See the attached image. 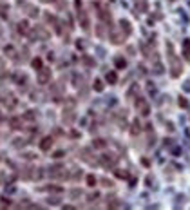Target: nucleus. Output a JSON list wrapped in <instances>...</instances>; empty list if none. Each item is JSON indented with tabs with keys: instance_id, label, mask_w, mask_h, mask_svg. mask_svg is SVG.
<instances>
[{
	"instance_id": "f257e3e1",
	"label": "nucleus",
	"mask_w": 190,
	"mask_h": 210,
	"mask_svg": "<svg viewBox=\"0 0 190 210\" xmlns=\"http://www.w3.org/2000/svg\"><path fill=\"white\" fill-rule=\"evenodd\" d=\"M167 54H169V62H170V76L172 78H179L181 74H183V63L174 54V51H172V42L170 40H167Z\"/></svg>"
},
{
	"instance_id": "f03ea898",
	"label": "nucleus",
	"mask_w": 190,
	"mask_h": 210,
	"mask_svg": "<svg viewBox=\"0 0 190 210\" xmlns=\"http://www.w3.org/2000/svg\"><path fill=\"white\" fill-rule=\"evenodd\" d=\"M51 78H53V73H51V69L49 67H42L40 71H38V84L40 85H45L51 82Z\"/></svg>"
},
{
	"instance_id": "7ed1b4c3",
	"label": "nucleus",
	"mask_w": 190,
	"mask_h": 210,
	"mask_svg": "<svg viewBox=\"0 0 190 210\" xmlns=\"http://www.w3.org/2000/svg\"><path fill=\"white\" fill-rule=\"evenodd\" d=\"M141 129H143V127H141V120H139V118H134V120H132V121H130V127H129V130H130V136H139V134H141Z\"/></svg>"
},
{
	"instance_id": "20e7f679",
	"label": "nucleus",
	"mask_w": 190,
	"mask_h": 210,
	"mask_svg": "<svg viewBox=\"0 0 190 210\" xmlns=\"http://www.w3.org/2000/svg\"><path fill=\"white\" fill-rule=\"evenodd\" d=\"M109 40H111V42L114 43V45H120V43H123L127 40V34L123 31H112L111 33V36H109Z\"/></svg>"
},
{
	"instance_id": "39448f33",
	"label": "nucleus",
	"mask_w": 190,
	"mask_h": 210,
	"mask_svg": "<svg viewBox=\"0 0 190 210\" xmlns=\"http://www.w3.org/2000/svg\"><path fill=\"white\" fill-rule=\"evenodd\" d=\"M62 120H63V123H65V125H71L74 120H76V112H74V109H63Z\"/></svg>"
},
{
	"instance_id": "423d86ee",
	"label": "nucleus",
	"mask_w": 190,
	"mask_h": 210,
	"mask_svg": "<svg viewBox=\"0 0 190 210\" xmlns=\"http://www.w3.org/2000/svg\"><path fill=\"white\" fill-rule=\"evenodd\" d=\"M53 145H54V138L53 136H43L42 139H40V150H43V152L51 150Z\"/></svg>"
},
{
	"instance_id": "0eeeda50",
	"label": "nucleus",
	"mask_w": 190,
	"mask_h": 210,
	"mask_svg": "<svg viewBox=\"0 0 190 210\" xmlns=\"http://www.w3.org/2000/svg\"><path fill=\"white\" fill-rule=\"evenodd\" d=\"M16 31L20 33L22 36H27V33L31 31V27H29V20H20L16 24Z\"/></svg>"
},
{
	"instance_id": "6e6552de",
	"label": "nucleus",
	"mask_w": 190,
	"mask_h": 210,
	"mask_svg": "<svg viewBox=\"0 0 190 210\" xmlns=\"http://www.w3.org/2000/svg\"><path fill=\"white\" fill-rule=\"evenodd\" d=\"M4 54L7 56V58H18V51H16V47L15 45H11V43H7L6 47H4Z\"/></svg>"
},
{
	"instance_id": "1a4fd4ad",
	"label": "nucleus",
	"mask_w": 190,
	"mask_h": 210,
	"mask_svg": "<svg viewBox=\"0 0 190 210\" xmlns=\"http://www.w3.org/2000/svg\"><path fill=\"white\" fill-rule=\"evenodd\" d=\"M120 29L129 36V34H132V24L127 20V18H121V20H120Z\"/></svg>"
},
{
	"instance_id": "9d476101",
	"label": "nucleus",
	"mask_w": 190,
	"mask_h": 210,
	"mask_svg": "<svg viewBox=\"0 0 190 210\" xmlns=\"http://www.w3.org/2000/svg\"><path fill=\"white\" fill-rule=\"evenodd\" d=\"M121 203H120V199H118L116 196H107V207L109 208H118Z\"/></svg>"
},
{
	"instance_id": "9b49d317",
	"label": "nucleus",
	"mask_w": 190,
	"mask_h": 210,
	"mask_svg": "<svg viewBox=\"0 0 190 210\" xmlns=\"http://www.w3.org/2000/svg\"><path fill=\"white\" fill-rule=\"evenodd\" d=\"M13 82L18 84V85H24L25 82H27V76H25L24 73H15L13 74Z\"/></svg>"
},
{
	"instance_id": "f8f14e48",
	"label": "nucleus",
	"mask_w": 190,
	"mask_h": 210,
	"mask_svg": "<svg viewBox=\"0 0 190 210\" xmlns=\"http://www.w3.org/2000/svg\"><path fill=\"white\" fill-rule=\"evenodd\" d=\"M145 105H147V102H145V98H143V96L138 94L136 98H134V107H136L138 111H141V109H143Z\"/></svg>"
},
{
	"instance_id": "ddd939ff",
	"label": "nucleus",
	"mask_w": 190,
	"mask_h": 210,
	"mask_svg": "<svg viewBox=\"0 0 190 210\" xmlns=\"http://www.w3.org/2000/svg\"><path fill=\"white\" fill-rule=\"evenodd\" d=\"M114 65H116V69H125L127 60L123 58V56H114Z\"/></svg>"
},
{
	"instance_id": "4468645a",
	"label": "nucleus",
	"mask_w": 190,
	"mask_h": 210,
	"mask_svg": "<svg viewBox=\"0 0 190 210\" xmlns=\"http://www.w3.org/2000/svg\"><path fill=\"white\" fill-rule=\"evenodd\" d=\"M84 176V172H82V168H74L73 172L69 174V179L71 181H80V178Z\"/></svg>"
},
{
	"instance_id": "2eb2a0df",
	"label": "nucleus",
	"mask_w": 190,
	"mask_h": 210,
	"mask_svg": "<svg viewBox=\"0 0 190 210\" xmlns=\"http://www.w3.org/2000/svg\"><path fill=\"white\" fill-rule=\"evenodd\" d=\"M31 67L34 69V71H40V69L43 67V60H42V58H38V56L33 58V60H31Z\"/></svg>"
},
{
	"instance_id": "dca6fc26",
	"label": "nucleus",
	"mask_w": 190,
	"mask_h": 210,
	"mask_svg": "<svg viewBox=\"0 0 190 210\" xmlns=\"http://www.w3.org/2000/svg\"><path fill=\"white\" fill-rule=\"evenodd\" d=\"M114 176L120 178V179H129L130 178V174H129L127 170H123V168H116V170H114Z\"/></svg>"
},
{
	"instance_id": "f3484780",
	"label": "nucleus",
	"mask_w": 190,
	"mask_h": 210,
	"mask_svg": "<svg viewBox=\"0 0 190 210\" xmlns=\"http://www.w3.org/2000/svg\"><path fill=\"white\" fill-rule=\"evenodd\" d=\"M105 78H107V84H111V85H114L118 82V74L114 73V71H109Z\"/></svg>"
},
{
	"instance_id": "a211bd4d",
	"label": "nucleus",
	"mask_w": 190,
	"mask_h": 210,
	"mask_svg": "<svg viewBox=\"0 0 190 210\" xmlns=\"http://www.w3.org/2000/svg\"><path fill=\"white\" fill-rule=\"evenodd\" d=\"M134 2H136L138 11H143V13H145V11L148 9V2H147V0H134Z\"/></svg>"
},
{
	"instance_id": "6ab92c4d",
	"label": "nucleus",
	"mask_w": 190,
	"mask_h": 210,
	"mask_svg": "<svg viewBox=\"0 0 190 210\" xmlns=\"http://www.w3.org/2000/svg\"><path fill=\"white\" fill-rule=\"evenodd\" d=\"M93 147H94V148H105L107 147V141H105V139H102V138H96L94 141H93Z\"/></svg>"
},
{
	"instance_id": "aec40b11",
	"label": "nucleus",
	"mask_w": 190,
	"mask_h": 210,
	"mask_svg": "<svg viewBox=\"0 0 190 210\" xmlns=\"http://www.w3.org/2000/svg\"><path fill=\"white\" fill-rule=\"evenodd\" d=\"M45 190H47V192H56V194H63V189L60 187V185H47V187H45Z\"/></svg>"
},
{
	"instance_id": "412c9836",
	"label": "nucleus",
	"mask_w": 190,
	"mask_h": 210,
	"mask_svg": "<svg viewBox=\"0 0 190 210\" xmlns=\"http://www.w3.org/2000/svg\"><path fill=\"white\" fill-rule=\"evenodd\" d=\"M22 120H25V121H29V123H31V121H34V120H36V114H34L33 111H27V112H24Z\"/></svg>"
},
{
	"instance_id": "4be33fe9",
	"label": "nucleus",
	"mask_w": 190,
	"mask_h": 210,
	"mask_svg": "<svg viewBox=\"0 0 190 210\" xmlns=\"http://www.w3.org/2000/svg\"><path fill=\"white\" fill-rule=\"evenodd\" d=\"M96 34H98L100 38H105V34H107V31H105V24H102V22H100V25L96 27Z\"/></svg>"
},
{
	"instance_id": "5701e85b",
	"label": "nucleus",
	"mask_w": 190,
	"mask_h": 210,
	"mask_svg": "<svg viewBox=\"0 0 190 210\" xmlns=\"http://www.w3.org/2000/svg\"><path fill=\"white\" fill-rule=\"evenodd\" d=\"M178 105H179L181 109H188V100H187L183 94H179L178 96Z\"/></svg>"
},
{
	"instance_id": "b1692460",
	"label": "nucleus",
	"mask_w": 190,
	"mask_h": 210,
	"mask_svg": "<svg viewBox=\"0 0 190 210\" xmlns=\"http://www.w3.org/2000/svg\"><path fill=\"white\" fill-rule=\"evenodd\" d=\"M85 183H87L89 187H94L96 183H98V181H96V176L94 174H87V176H85Z\"/></svg>"
},
{
	"instance_id": "393cba45",
	"label": "nucleus",
	"mask_w": 190,
	"mask_h": 210,
	"mask_svg": "<svg viewBox=\"0 0 190 210\" xmlns=\"http://www.w3.org/2000/svg\"><path fill=\"white\" fill-rule=\"evenodd\" d=\"M93 89H94L96 93H102V91H103V82H102L100 78H96L94 84H93Z\"/></svg>"
},
{
	"instance_id": "a878e982",
	"label": "nucleus",
	"mask_w": 190,
	"mask_h": 210,
	"mask_svg": "<svg viewBox=\"0 0 190 210\" xmlns=\"http://www.w3.org/2000/svg\"><path fill=\"white\" fill-rule=\"evenodd\" d=\"M22 121H24V120H22V118H11V129H20L22 127Z\"/></svg>"
},
{
	"instance_id": "bb28decb",
	"label": "nucleus",
	"mask_w": 190,
	"mask_h": 210,
	"mask_svg": "<svg viewBox=\"0 0 190 210\" xmlns=\"http://www.w3.org/2000/svg\"><path fill=\"white\" fill-rule=\"evenodd\" d=\"M25 11H27V15H29V16H33V18H34V16H38V9H36L34 6H31V4H27Z\"/></svg>"
},
{
	"instance_id": "cd10ccee",
	"label": "nucleus",
	"mask_w": 190,
	"mask_h": 210,
	"mask_svg": "<svg viewBox=\"0 0 190 210\" xmlns=\"http://www.w3.org/2000/svg\"><path fill=\"white\" fill-rule=\"evenodd\" d=\"M138 93H139V87L138 85H132V89H129V94H127V98L130 100V98H136Z\"/></svg>"
},
{
	"instance_id": "c85d7f7f",
	"label": "nucleus",
	"mask_w": 190,
	"mask_h": 210,
	"mask_svg": "<svg viewBox=\"0 0 190 210\" xmlns=\"http://www.w3.org/2000/svg\"><path fill=\"white\" fill-rule=\"evenodd\" d=\"M7 9H9V7H7V4H0V16H2L4 20L7 18Z\"/></svg>"
},
{
	"instance_id": "c756f323",
	"label": "nucleus",
	"mask_w": 190,
	"mask_h": 210,
	"mask_svg": "<svg viewBox=\"0 0 190 210\" xmlns=\"http://www.w3.org/2000/svg\"><path fill=\"white\" fill-rule=\"evenodd\" d=\"M82 189H73L71 190V199H78V198H82Z\"/></svg>"
},
{
	"instance_id": "7c9ffc66",
	"label": "nucleus",
	"mask_w": 190,
	"mask_h": 210,
	"mask_svg": "<svg viewBox=\"0 0 190 210\" xmlns=\"http://www.w3.org/2000/svg\"><path fill=\"white\" fill-rule=\"evenodd\" d=\"M100 199V194L98 192H91V194H87V201L89 203H94V201Z\"/></svg>"
},
{
	"instance_id": "2f4dec72",
	"label": "nucleus",
	"mask_w": 190,
	"mask_h": 210,
	"mask_svg": "<svg viewBox=\"0 0 190 210\" xmlns=\"http://www.w3.org/2000/svg\"><path fill=\"white\" fill-rule=\"evenodd\" d=\"M47 203H49V205H60V203H62V198H60V196H53V198H47Z\"/></svg>"
},
{
	"instance_id": "473e14b6",
	"label": "nucleus",
	"mask_w": 190,
	"mask_h": 210,
	"mask_svg": "<svg viewBox=\"0 0 190 210\" xmlns=\"http://www.w3.org/2000/svg\"><path fill=\"white\" fill-rule=\"evenodd\" d=\"M43 18H45V22H47V24H51V25H53V22L56 20V16H54V15H51V13H47V11L43 13Z\"/></svg>"
},
{
	"instance_id": "72a5a7b5",
	"label": "nucleus",
	"mask_w": 190,
	"mask_h": 210,
	"mask_svg": "<svg viewBox=\"0 0 190 210\" xmlns=\"http://www.w3.org/2000/svg\"><path fill=\"white\" fill-rule=\"evenodd\" d=\"M84 65H87V67H94V58H91V56H84Z\"/></svg>"
},
{
	"instance_id": "f704fd0d",
	"label": "nucleus",
	"mask_w": 190,
	"mask_h": 210,
	"mask_svg": "<svg viewBox=\"0 0 190 210\" xmlns=\"http://www.w3.org/2000/svg\"><path fill=\"white\" fill-rule=\"evenodd\" d=\"M100 183H102L103 187H107V189H111V187L114 185V183H112V181H111L109 178H102V179H100Z\"/></svg>"
},
{
	"instance_id": "c9c22d12",
	"label": "nucleus",
	"mask_w": 190,
	"mask_h": 210,
	"mask_svg": "<svg viewBox=\"0 0 190 210\" xmlns=\"http://www.w3.org/2000/svg\"><path fill=\"white\" fill-rule=\"evenodd\" d=\"M183 58L190 63V47H183Z\"/></svg>"
},
{
	"instance_id": "e433bc0d",
	"label": "nucleus",
	"mask_w": 190,
	"mask_h": 210,
	"mask_svg": "<svg viewBox=\"0 0 190 210\" xmlns=\"http://www.w3.org/2000/svg\"><path fill=\"white\" fill-rule=\"evenodd\" d=\"M76 47H78L80 51H84V49H85V40H82V38H80V40H76Z\"/></svg>"
},
{
	"instance_id": "4c0bfd02",
	"label": "nucleus",
	"mask_w": 190,
	"mask_h": 210,
	"mask_svg": "<svg viewBox=\"0 0 190 210\" xmlns=\"http://www.w3.org/2000/svg\"><path fill=\"white\" fill-rule=\"evenodd\" d=\"M82 84V76H80V74H74V80H73V85H76V87H78V85Z\"/></svg>"
},
{
	"instance_id": "58836bf2",
	"label": "nucleus",
	"mask_w": 190,
	"mask_h": 210,
	"mask_svg": "<svg viewBox=\"0 0 190 210\" xmlns=\"http://www.w3.org/2000/svg\"><path fill=\"white\" fill-rule=\"evenodd\" d=\"M139 112H141L143 116H148V114H150V109H148V105H145V107H143V109H141Z\"/></svg>"
},
{
	"instance_id": "ea45409f",
	"label": "nucleus",
	"mask_w": 190,
	"mask_h": 210,
	"mask_svg": "<svg viewBox=\"0 0 190 210\" xmlns=\"http://www.w3.org/2000/svg\"><path fill=\"white\" fill-rule=\"evenodd\" d=\"M69 138H73V139H78V138H80V132H78V130H71V136Z\"/></svg>"
},
{
	"instance_id": "a19ab883",
	"label": "nucleus",
	"mask_w": 190,
	"mask_h": 210,
	"mask_svg": "<svg viewBox=\"0 0 190 210\" xmlns=\"http://www.w3.org/2000/svg\"><path fill=\"white\" fill-rule=\"evenodd\" d=\"M63 154H65L63 150H58V152H54L53 154V158H63Z\"/></svg>"
},
{
	"instance_id": "79ce46f5",
	"label": "nucleus",
	"mask_w": 190,
	"mask_h": 210,
	"mask_svg": "<svg viewBox=\"0 0 190 210\" xmlns=\"http://www.w3.org/2000/svg\"><path fill=\"white\" fill-rule=\"evenodd\" d=\"M53 134H58V136H63V130H62V129H54V130H53Z\"/></svg>"
},
{
	"instance_id": "37998d69",
	"label": "nucleus",
	"mask_w": 190,
	"mask_h": 210,
	"mask_svg": "<svg viewBox=\"0 0 190 210\" xmlns=\"http://www.w3.org/2000/svg\"><path fill=\"white\" fill-rule=\"evenodd\" d=\"M73 208H74L73 205H63V210H73Z\"/></svg>"
},
{
	"instance_id": "c03bdc74",
	"label": "nucleus",
	"mask_w": 190,
	"mask_h": 210,
	"mask_svg": "<svg viewBox=\"0 0 190 210\" xmlns=\"http://www.w3.org/2000/svg\"><path fill=\"white\" fill-rule=\"evenodd\" d=\"M2 71H4V62L0 60V73H2Z\"/></svg>"
},
{
	"instance_id": "a18cd8bd",
	"label": "nucleus",
	"mask_w": 190,
	"mask_h": 210,
	"mask_svg": "<svg viewBox=\"0 0 190 210\" xmlns=\"http://www.w3.org/2000/svg\"><path fill=\"white\" fill-rule=\"evenodd\" d=\"M2 120H4V118H2V112H0V123H2Z\"/></svg>"
},
{
	"instance_id": "49530a36",
	"label": "nucleus",
	"mask_w": 190,
	"mask_h": 210,
	"mask_svg": "<svg viewBox=\"0 0 190 210\" xmlns=\"http://www.w3.org/2000/svg\"><path fill=\"white\" fill-rule=\"evenodd\" d=\"M42 2H54V0H42Z\"/></svg>"
},
{
	"instance_id": "de8ad7c7",
	"label": "nucleus",
	"mask_w": 190,
	"mask_h": 210,
	"mask_svg": "<svg viewBox=\"0 0 190 210\" xmlns=\"http://www.w3.org/2000/svg\"><path fill=\"white\" fill-rule=\"evenodd\" d=\"M0 34H2V29H0Z\"/></svg>"
},
{
	"instance_id": "09e8293b",
	"label": "nucleus",
	"mask_w": 190,
	"mask_h": 210,
	"mask_svg": "<svg viewBox=\"0 0 190 210\" xmlns=\"http://www.w3.org/2000/svg\"><path fill=\"white\" fill-rule=\"evenodd\" d=\"M170 2H174V0H170Z\"/></svg>"
},
{
	"instance_id": "8fccbe9b",
	"label": "nucleus",
	"mask_w": 190,
	"mask_h": 210,
	"mask_svg": "<svg viewBox=\"0 0 190 210\" xmlns=\"http://www.w3.org/2000/svg\"><path fill=\"white\" fill-rule=\"evenodd\" d=\"M54 2H58V0H54Z\"/></svg>"
},
{
	"instance_id": "3c124183",
	"label": "nucleus",
	"mask_w": 190,
	"mask_h": 210,
	"mask_svg": "<svg viewBox=\"0 0 190 210\" xmlns=\"http://www.w3.org/2000/svg\"><path fill=\"white\" fill-rule=\"evenodd\" d=\"M112 2H114V0H112Z\"/></svg>"
}]
</instances>
